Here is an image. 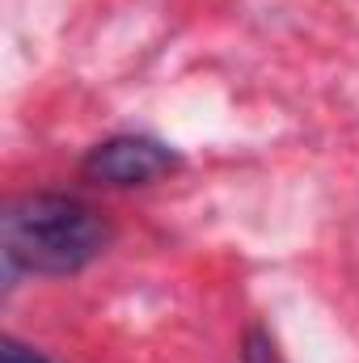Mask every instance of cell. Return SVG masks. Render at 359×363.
Returning a JSON list of instances; mask_svg holds the SVG:
<instances>
[{
  "instance_id": "cell-1",
  "label": "cell",
  "mask_w": 359,
  "mask_h": 363,
  "mask_svg": "<svg viewBox=\"0 0 359 363\" xmlns=\"http://www.w3.org/2000/svg\"><path fill=\"white\" fill-rule=\"evenodd\" d=\"M4 262L26 274H77L110 245V224L101 211L72 194H26L4 220Z\"/></svg>"
},
{
  "instance_id": "cell-2",
  "label": "cell",
  "mask_w": 359,
  "mask_h": 363,
  "mask_svg": "<svg viewBox=\"0 0 359 363\" xmlns=\"http://www.w3.org/2000/svg\"><path fill=\"white\" fill-rule=\"evenodd\" d=\"M81 169L97 186H144V182H157V178H165L170 169H178V157L161 140L114 135V140H101L93 148Z\"/></svg>"
},
{
  "instance_id": "cell-3",
  "label": "cell",
  "mask_w": 359,
  "mask_h": 363,
  "mask_svg": "<svg viewBox=\"0 0 359 363\" xmlns=\"http://www.w3.org/2000/svg\"><path fill=\"white\" fill-rule=\"evenodd\" d=\"M0 363H51V359L38 355V351H30V347H21L17 338H4L0 342Z\"/></svg>"
},
{
  "instance_id": "cell-4",
  "label": "cell",
  "mask_w": 359,
  "mask_h": 363,
  "mask_svg": "<svg viewBox=\"0 0 359 363\" xmlns=\"http://www.w3.org/2000/svg\"><path fill=\"white\" fill-rule=\"evenodd\" d=\"M245 363H275V347H270L263 334L250 338V355H245Z\"/></svg>"
}]
</instances>
